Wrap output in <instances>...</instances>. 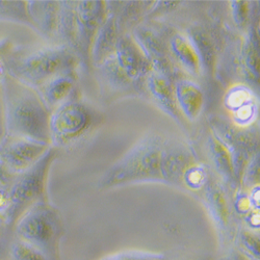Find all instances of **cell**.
Listing matches in <instances>:
<instances>
[{
    "instance_id": "1",
    "label": "cell",
    "mask_w": 260,
    "mask_h": 260,
    "mask_svg": "<svg viewBox=\"0 0 260 260\" xmlns=\"http://www.w3.org/2000/svg\"><path fill=\"white\" fill-rule=\"evenodd\" d=\"M7 136L50 144L51 112L38 92L7 74L2 81Z\"/></svg>"
},
{
    "instance_id": "2",
    "label": "cell",
    "mask_w": 260,
    "mask_h": 260,
    "mask_svg": "<svg viewBox=\"0 0 260 260\" xmlns=\"http://www.w3.org/2000/svg\"><path fill=\"white\" fill-rule=\"evenodd\" d=\"M77 58L66 46H45L34 49L13 47L7 63L8 75L34 90L51 78L74 71Z\"/></svg>"
},
{
    "instance_id": "3",
    "label": "cell",
    "mask_w": 260,
    "mask_h": 260,
    "mask_svg": "<svg viewBox=\"0 0 260 260\" xmlns=\"http://www.w3.org/2000/svg\"><path fill=\"white\" fill-rule=\"evenodd\" d=\"M14 227L17 240L38 249L49 260H58L62 223L57 209L47 200L25 210Z\"/></svg>"
},
{
    "instance_id": "4",
    "label": "cell",
    "mask_w": 260,
    "mask_h": 260,
    "mask_svg": "<svg viewBox=\"0 0 260 260\" xmlns=\"http://www.w3.org/2000/svg\"><path fill=\"white\" fill-rule=\"evenodd\" d=\"M165 145L157 137L145 139L110 170L102 185L111 187L145 180H161Z\"/></svg>"
},
{
    "instance_id": "5",
    "label": "cell",
    "mask_w": 260,
    "mask_h": 260,
    "mask_svg": "<svg viewBox=\"0 0 260 260\" xmlns=\"http://www.w3.org/2000/svg\"><path fill=\"white\" fill-rule=\"evenodd\" d=\"M56 153V150L51 147L35 166L14 176L10 188L11 205L5 224L14 226L25 210L38 202L46 200L48 173Z\"/></svg>"
},
{
    "instance_id": "6",
    "label": "cell",
    "mask_w": 260,
    "mask_h": 260,
    "mask_svg": "<svg viewBox=\"0 0 260 260\" xmlns=\"http://www.w3.org/2000/svg\"><path fill=\"white\" fill-rule=\"evenodd\" d=\"M92 122V112L88 106L75 99L67 100L50 114V144L66 146L77 141L88 132Z\"/></svg>"
},
{
    "instance_id": "7",
    "label": "cell",
    "mask_w": 260,
    "mask_h": 260,
    "mask_svg": "<svg viewBox=\"0 0 260 260\" xmlns=\"http://www.w3.org/2000/svg\"><path fill=\"white\" fill-rule=\"evenodd\" d=\"M50 148L49 144L7 136L0 145V165L15 176L35 166Z\"/></svg>"
},
{
    "instance_id": "8",
    "label": "cell",
    "mask_w": 260,
    "mask_h": 260,
    "mask_svg": "<svg viewBox=\"0 0 260 260\" xmlns=\"http://www.w3.org/2000/svg\"><path fill=\"white\" fill-rule=\"evenodd\" d=\"M102 3L78 2L75 3L76 43L75 49L88 50L102 22Z\"/></svg>"
},
{
    "instance_id": "9",
    "label": "cell",
    "mask_w": 260,
    "mask_h": 260,
    "mask_svg": "<svg viewBox=\"0 0 260 260\" xmlns=\"http://www.w3.org/2000/svg\"><path fill=\"white\" fill-rule=\"evenodd\" d=\"M115 48V60L130 79H139L149 72L150 62L132 39H120L117 41Z\"/></svg>"
},
{
    "instance_id": "10",
    "label": "cell",
    "mask_w": 260,
    "mask_h": 260,
    "mask_svg": "<svg viewBox=\"0 0 260 260\" xmlns=\"http://www.w3.org/2000/svg\"><path fill=\"white\" fill-rule=\"evenodd\" d=\"M26 10L32 29L48 38L55 36L59 2H26Z\"/></svg>"
},
{
    "instance_id": "11",
    "label": "cell",
    "mask_w": 260,
    "mask_h": 260,
    "mask_svg": "<svg viewBox=\"0 0 260 260\" xmlns=\"http://www.w3.org/2000/svg\"><path fill=\"white\" fill-rule=\"evenodd\" d=\"M75 76L74 71L59 74L49 81L43 84L37 90L42 101L50 112L54 108L71 99V94L74 90Z\"/></svg>"
},
{
    "instance_id": "12",
    "label": "cell",
    "mask_w": 260,
    "mask_h": 260,
    "mask_svg": "<svg viewBox=\"0 0 260 260\" xmlns=\"http://www.w3.org/2000/svg\"><path fill=\"white\" fill-rule=\"evenodd\" d=\"M136 38L142 48V52L150 64L154 66L157 74L166 77L168 73H171L170 56L161 41L152 31L146 28L138 29L136 31Z\"/></svg>"
},
{
    "instance_id": "13",
    "label": "cell",
    "mask_w": 260,
    "mask_h": 260,
    "mask_svg": "<svg viewBox=\"0 0 260 260\" xmlns=\"http://www.w3.org/2000/svg\"><path fill=\"white\" fill-rule=\"evenodd\" d=\"M148 86L151 95L160 108L172 117H177L178 106L175 93L166 77L157 73L151 74L148 78Z\"/></svg>"
},
{
    "instance_id": "14",
    "label": "cell",
    "mask_w": 260,
    "mask_h": 260,
    "mask_svg": "<svg viewBox=\"0 0 260 260\" xmlns=\"http://www.w3.org/2000/svg\"><path fill=\"white\" fill-rule=\"evenodd\" d=\"M175 97L177 106L187 118L194 119L199 115L203 105V94L196 84L190 81L178 82Z\"/></svg>"
},
{
    "instance_id": "15",
    "label": "cell",
    "mask_w": 260,
    "mask_h": 260,
    "mask_svg": "<svg viewBox=\"0 0 260 260\" xmlns=\"http://www.w3.org/2000/svg\"><path fill=\"white\" fill-rule=\"evenodd\" d=\"M170 47L172 53L177 58L182 67L191 74H198L200 70V60L192 46L181 36L171 39Z\"/></svg>"
},
{
    "instance_id": "16",
    "label": "cell",
    "mask_w": 260,
    "mask_h": 260,
    "mask_svg": "<svg viewBox=\"0 0 260 260\" xmlns=\"http://www.w3.org/2000/svg\"><path fill=\"white\" fill-rule=\"evenodd\" d=\"M116 27L114 20L108 19L104 25L98 29L94 38V47H93V56L94 59L102 60L111 53V49L116 47Z\"/></svg>"
},
{
    "instance_id": "17",
    "label": "cell",
    "mask_w": 260,
    "mask_h": 260,
    "mask_svg": "<svg viewBox=\"0 0 260 260\" xmlns=\"http://www.w3.org/2000/svg\"><path fill=\"white\" fill-rule=\"evenodd\" d=\"M0 21L22 24L32 28L26 10V2L0 0Z\"/></svg>"
},
{
    "instance_id": "18",
    "label": "cell",
    "mask_w": 260,
    "mask_h": 260,
    "mask_svg": "<svg viewBox=\"0 0 260 260\" xmlns=\"http://www.w3.org/2000/svg\"><path fill=\"white\" fill-rule=\"evenodd\" d=\"M190 45L200 60V64L204 63L207 69H210L213 63V50L208 38L201 31H193L190 32Z\"/></svg>"
},
{
    "instance_id": "19",
    "label": "cell",
    "mask_w": 260,
    "mask_h": 260,
    "mask_svg": "<svg viewBox=\"0 0 260 260\" xmlns=\"http://www.w3.org/2000/svg\"><path fill=\"white\" fill-rule=\"evenodd\" d=\"M211 152H212V158L219 168L223 175H225L228 178H231L233 176V165L230 157V154L227 151V148L224 147L221 143L218 142V140H212L211 143Z\"/></svg>"
},
{
    "instance_id": "20",
    "label": "cell",
    "mask_w": 260,
    "mask_h": 260,
    "mask_svg": "<svg viewBox=\"0 0 260 260\" xmlns=\"http://www.w3.org/2000/svg\"><path fill=\"white\" fill-rule=\"evenodd\" d=\"M11 257L12 260H49L41 251L17 238L11 247Z\"/></svg>"
},
{
    "instance_id": "21",
    "label": "cell",
    "mask_w": 260,
    "mask_h": 260,
    "mask_svg": "<svg viewBox=\"0 0 260 260\" xmlns=\"http://www.w3.org/2000/svg\"><path fill=\"white\" fill-rule=\"evenodd\" d=\"M243 255L251 260L259 259V236L249 231H243L240 237Z\"/></svg>"
},
{
    "instance_id": "22",
    "label": "cell",
    "mask_w": 260,
    "mask_h": 260,
    "mask_svg": "<svg viewBox=\"0 0 260 260\" xmlns=\"http://www.w3.org/2000/svg\"><path fill=\"white\" fill-rule=\"evenodd\" d=\"M100 260H167L161 254L143 252V251H125L106 256Z\"/></svg>"
},
{
    "instance_id": "23",
    "label": "cell",
    "mask_w": 260,
    "mask_h": 260,
    "mask_svg": "<svg viewBox=\"0 0 260 260\" xmlns=\"http://www.w3.org/2000/svg\"><path fill=\"white\" fill-rule=\"evenodd\" d=\"M210 194L208 197V200L210 202V205L214 211L215 214H220V221L222 223H226V214H227V208H226V203L224 198L222 197L221 192H219L216 189L211 188Z\"/></svg>"
},
{
    "instance_id": "24",
    "label": "cell",
    "mask_w": 260,
    "mask_h": 260,
    "mask_svg": "<svg viewBox=\"0 0 260 260\" xmlns=\"http://www.w3.org/2000/svg\"><path fill=\"white\" fill-rule=\"evenodd\" d=\"M14 45L9 38L0 39V83L8 74L7 63Z\"/></svg>"
},
{
    "instance_id": "25",
    "label": "cell",
    "mask_w": 260,
    "mask_h": 260,
    "mask_svg": "<svg viewBox=\"0 0 260 260\" xmlns=\"http://www.w3.org/2000/svg\"><path fill=\"white\" fill-rule=\"evenodd\" d=\"M234 8V17L238 25H244L247 21V4L246 3H233Z\"/></svg>"
},
{
    "instance_id": "26",
    "label": "cell",
    "mask_w": 260,
    "mask_h": 260,
    "mask_svg": "<svg viewBox=\"0 0 260 260\" xmlns=\"http://www.w3.org/2000/svg\"><path fill=\"white\" fill-rule=\"evenodd\" d=\"M6 138H7V127H6V118H5L3 89H2V83H0V145L4 143Z\"/></svg>"
},
{
    "instance_id": "27",
    "label": "cell",
    "mask_w": 260,
    "mask_h": 260,
    "mask_svg": "<svg viewBox=\"0 0 260 260\" xmlns=\"http://www.w3.org/2000/svg\"><path fill=\"white\" fill-rule=\"evenodd\" d=\"M2 170H3V168H2V165H0V174H2Z\"/></svg>"
}]
</instances>
